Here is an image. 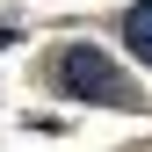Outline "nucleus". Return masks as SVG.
<instances>
[{
	"mask_svg": "<svg viewBox=\"0 0 152 152\" xmlns=\"http://www.w3.org/2000/svg\"><path fill=\"white\" fill-rule=\"evenodd\" d=\"M51 80H58L65 94H87V102H109V109H123L130 102V87H123V72L102 58L94 44H65L58 51V65H51Z\"/></svg>",
	"mask_w": 152,
	"mask_h": 152,
	"instance_id": "f257e3e1",
	"label": "nucleus"
},
{
	"mask_svg": "<svg viewBox=\"0 0 152 152\" xmlns=\"http://www.w3.org/2000/svg\"><path fill=\"white\" fill-rule=\"evenodd\" d=\"M123 36H130V51H138V58H152V0H145V7H130Z\"/></svg>",
	"mask_w": 152,
	"mask_h": 152,
	"instance_id": "f03ea898",
	"label": "nucleus"
}]
</instances>
